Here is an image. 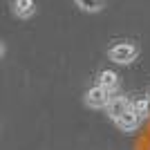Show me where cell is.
Here are the masks:
<instances>
[{"label": "cell", "instance_id": "4", "mask_svg": "<svg viewBox=\"0 0 150 150\" xmlns=\"http://www.w3.org/2000/svg\"><path fill=\"white\" fill-rule=\"evenodd\" d=\"M114 123L119 125V130H123V132H134L139 128V123H141V119H139L137 114H134V110L130 108V110H128L123 117H119Z\"/></svg>", "mask_w": 150, "mask_h": 150}, {"label": "cell", "instance_id": "5", "mask_svg": "<svg viewBox=\"0 0 150 150\" xmlns=\"http://www.w3.org/2000/svg\"><path fill=\"white\" fill-rule=\"evenodd\" d=\"M96 85H101V88L108 90V92H112V90L119 88V74H117V72H112V69H101L99 83H96Z\"/></svg>", "mask_w": 150, "mask_h": 150}, {"label": "cell", "instance_id": "8", "mask_svg": "<svg viewBox=\"0 0 150 150\" xmlns=\"http://www.w3.org/2000/svg\"><path fill=\"white\" fill-rule=\"evenodd\" d=\"M83 11H99L103 9V0H74Z\"/></svg>", "mask_w": 150, "mask_h": 150}, {"label": "cell", "instance_id": "1", "mask_svg": "<svg viewBox=\"0 0 150 150\" xmlns=\"http://www.w3.org/2000/svg\"><path fill=\"white\" fill-rule=\"evenodd\" d=\"M139 54V47L134 43H117L108 50V58L112 63H119V65H128L137 58Z\"/></svg>", "mask_w": 150, "mask_h": 150}, {"label": "cell", "instance_id": "10", "mask_svg": "<svg viewBox=\"0 0 150 150\" xmlns=\"http://www.w3.org/2000/svg\"><path fill=\"white\" fill-rule=\"evenodd\" d=\"M148 99H150V92H148Z\"/></svg>", "mask_w": 150, "mask_h": 150}, {"label": "cell", "instance_id": "2", "mask_svg": "<svg viewBox=\"0 0 150 150\" xmlns=\"http://www.w3.org/2000/svg\"><path fill=\"white\" fill-rule=\"evenodd\" d=\"M108 101H110V92L103 90L101 85H94L85 92V103L88 108H94V110H101V108L108 105Z\"/></svg>", "mask_w": 150, "mask_h": 150}, {"label": "cell", "instance_id": "7", "mask_svg": "<svg viewBox=\"0 0 150 150\" xmlns=\"http://www.w3.org/2000/svg\"><path fill=\"white\" fill-rule=\"evenodd\" d=\"M132 110L139 119H148L150 117V99H139L132 103Z\"/></svg>", "mask_w": 150, "mask_h": 150}, {"label": "cell", "instance_id": "3", "mask_svg": "<svg viewBox=\"0 0 150 150\" xmlns=\"http://www.w3.org/2000/svg\"><path fill=\"white\" fill-rule=\"evenodd\" d=\"M132 108V103L125 96H110V101H108V105H105V110H108V114H110V119L112 121H117L119 117H123L128 110Z\"/></svg>", "mask_w": 150, "mask_h": 150}, {"label": "cell", "instance_id": "9", "mask_svg": "<svg viewBox=\"0 0 150 150\" xmlns=\"http://www.w3.org/2000/svg\"><path fill=\"white\" fill-rule=\"evenodd\" d=\"M2 52H5V45H2V38H0V56H2Z\"/></svg>", "mask_w": 150, "mask_h": 150}, {"label": "cell", "instance_id": "6", "mask_svg": "<svg viewBox=\"0 0 150 150\" xmlns=\"http://www.w3.org/2000/svg\"><path fill=\"white\" fill-rule=\"evenodd\" d=\"M34 9H36L34 0H13V13L18 18H29L34 13Z\"/></svg>", "mask_w": 150, "mask_h": 150}]
</instances>
